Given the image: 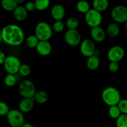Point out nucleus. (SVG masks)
<instances>
[{"instance_id":"f257e3e1","label":"nucleus","mask_w":127,"mask_h":127,"mask_svg":"<svg viewBox=\"0 0 127 127\" xmlns=\"http://www.w3.org/2000/svg\"><path fill=\"white\" fill-rule=\"evenodd\" d=\"M1 32L2 41L9 45L17 47L24 41V32L18 25L14 24H7L2 27Z\"/></svg>"},{"instance_id":"f03ea898","label":"nucleus","mask_w":127,"mask_h":127,"mask_svg":"<svg viewBox=\"0 0 127 127\" xmlns=\"http://www.w3.org/2000/svg\"><path fill=\"white\" fill-rule=\"evenodd\" d=\"M102 99L109 107L117 105L121 100V95L119 89L114 87L105 88L102 93Z\"/></svg>"},{"instance_id":"7ed1b4c3","label":"nucleus","mask_w":127,"mask_h":127,"mask_svg":"<svg viewBox=\"0 0 127 127\" xmlns=\"http://www.w3.org/2000/svg\"><path fill=\"white\" fill-rule=\"evenodd\" d=\"M34 35L39 41H48L53 35L52 27L44 21L39 22L35 27Z\"/></svg>"},{"instance_id":"20e7f679","label":"nucleus","mask_w":127,"mask_h":127,"mask_svg":"<svg viewBox=\"0 0 127 127\" xmlns=\"http://www.w3.org/2000/svg\"><path fill=\"white\" fill-rule=\"evenodd\" d=\"M7 121L11 127H21L25 123L23 113L18 109H11L6 115Z\"/></svg>"},{"instance_id":"39448f33","label":"nucleus","mask_w":127,"mask_h":127,"mask_svg":"<svg viewBox=\"0 0 127 127\" xmlns=\"http://www.w3.org/2000/svg\"><path fill=\"white\" fill-rule=\"evenodd\" d=\"M19 93L22 98L33 99L36 93L34 83L29 79L24 80L19 86Z\"/></svg>"},{"instance_id":"423d86ee","label":"nucleus","mask_w":127,"mask_h":127,"mask_svg":"<svg viewBox=\"0 0 127 127\" xmlns=\"http://www.w3.org/2000/svg\"><path fill=\"white\" fill-rule=\"evenodd\" d=\"M2 64L7 74L15 75L16 73H18L21 63L18 57L14 55H9L6 57Z\"/></svg>"},{"instance_id":"0eeeda50","label":"nucleus","mask_w":127,"mask_h":127,"mask_svg":"<svg viewBox=\"0 0 127 127\" xmlns=\"http://www.w3.org/2000/svg\"><path fill=\"white\" fill-rule=\"evenodd\" d=\"M84 19L87 25L91 28L100 26L103 19L101 13L93 8H91V9L85 14Z\"/></svg>"},{"instance_id":"6e6552de","label":"nucleus","mask_w":127,"mask_h":127,"mask_svg":"<svg viewBox=\"0 0 127 127\" xmlns=\"http://www.w3.org/2000/svg\"><path fill=\"white\" fill-rule=\"evenodd\" d=\"M110 16L115 23H126L127 8L123 5H117L112 9Z\"/></svg>"},{"instance_id":"1a4fd4ad","label":"nucleus","mask_w":127,"mask_h":127,"mask_svg":"<svg viewBox=\"0 0 127 127\" xmlns=\"http://www.w3.org/2000/svg\"><path fill=\"white\" fill-rule=\"evenodd\" d=\"M64 39L71 47H76L81 42V35L78 30H68L65 32Z\"/></svg>"},{"instance_id":"9d476101","label":"nucleus","mask_w":127,"mask_h":127,"mask_svg":"<svg viewBox=\"0 0 127 127\" xmlns=\"http://www.w3.org/2000/svg\"><path fill=\"white\" fill-rule=\"evenodd\" d=\"M79 45H80V47H79L80 52L84 57L89 58L94 55L96 48H95L94 42L91 39L86 38L81 41Z\"/></svg>"},{"instance_id":"9b49d317","label":"nucleus","mask_w":127,"mask_h":127,"mask_svg":"<svg viewBox=\"0 0 127 127\" xmlns=\"http://www.w3.org/2000/svg\"><path fill=\"white\" fill-rule=\"evenodd\" d=\"M125 56V50L124 48L119 45L113 46L107 52V58L110 62H118L124 58Z\"/></svg>"},{"instance_id":"f8f14e48","label":"nucleus","mask_w":127,"mask_h":127,"mask_svg":"<svg viewBox=\"0 0 127 127\" xmlns=\"http://www.w3.org/2000/svg\"><path fill=\"white\" fill-rule=\"evenodd\" d=\"M90 35L93 42H101L105 40L106 37V33L104 29L100 26L91 28L90 31Z\"/></svg>"},{"instance_id":"ddd939ff","label":"nucleus","mask_w":127,"mask_h":127,"mask_svg":"<svg viewBox=\"0 0 127 127\" xmlns=\"http://www.w3.org/2000/svg\"><path fill=\"white\" fill-rule=\"evenodd\" d=\"M65 9L63 5L56 4L51 9L50 14L52 18L55 21H62L65 16Z\"/></svg>"},{"instance_id":"4468645a","label":"nucleus","mask_w":127,"mask_h":127,"mask_svg":"<svg viewBox=\"0 0 127 127\" xmlns=\"http://www.w3.org/2000/svg\"><path fill=\"white\" fill-rule=\"evenodd\" d=\"M35 48L37 53L43 57L49 55L52 51V46L48 41H39Z\"/></svg>"},{"instance_id":"2eb2a0df","label":"nucleus","mask_w":127,"mask_h":127,"mask_svg":"<svg viewBox=\"0 0 127 127\" xmlns=\"http://www.w3.org/2000/svg\"><path fill=\"white\" fill-rule=\"evenodd\" d=\"M34 107V100L33 99L23 98L19 104V110L22 113H28L32 110Z\"/></svg>"},{"instance_id":"dca6fc26","label":"nucleus","mask_w":127,"mask_h":127,"mask_svg":"<svg viewBox=\"0 0 127 127\" xmlns=\"http://www.w3.org/2000/svg\"><path fill=\"white\" fill-rule=\"evenodd\" d=\"M13 16L15 19L17 21L22 22L25 21L28 16V12L23 6H17L13 11Z\"/></svg>"},{"instance_id":"f3484780","label":"nucleus","mask_w":127,"mask_h":127,"mask_svg":"<svg viewBox=\"0 0 127 127\" xmlns=\"http://www.w3.org/2000/svg\"><path fill=\"white\" fill-rule=\"evenodd\" d=\"M109 6L108 0H94L93 2V9L100 13L106 11Z\"/></svg>"},{"instance_id":"a211bd4d","label":"nucleus","mask_w":127,"mask_h":127,"mask_svg":"<svg viewBox=\"0 0 127 127\" xmlns=\"http://www.w3.org/2000/svg\"><path fill=\"white\" fill-rule=\"evenodd\" d=\"M120 27L118 24L115 23V22H112V23L109 24L107 27L105 33L109 37H112V38H115L119 35L120 33Z\"/></svg>"},{"instance_id":"6ab92c4d","label":"nucleus","mask_w":127,"mask_h":127,"mask_svg":"<svg viewBox=\"0 0 127 127\" xmlns=\"http://www.w3.org/2000/svg\"><path fill=\"white\" fill-rule=\"evenodd\" d=\"M100 64V61L99 57L93 55L88 58L86 61V66L89 70H96L99 67Z\"/></svg>"},{"instance_id":"aec40b11","label":"nucleus","mask_w":127,"mask_h":127,"mask_svg":"<svg viewBox=\"0 0 127 127\" xmlns=\"http://www.w3.org/2000/svg\"><path fill=\"white\" fill-rule=\"evenodd\" d=\"M33 99L38 104H43L48 101V95L45 91H36Z\"/></svg>"},{"instance_id":"412c9836","label":"nucleus","mask_w":127,"mask_h":127,"mask_svg":"<svg viewBox=\"0 0 127 127\" xmlns=\"http://www.w3.org/2000/svg\"><path fill=\"white\" fill-rule=\"evenodd\" d=\"M1 5L4 10L8 12H13L14 10L18 6L16 0H2Z\"/></svg>"},{"instance_id":"4be33fe9","label":"nucleus","mask_w":127,"mask_h":127,"mask_svg":"<svg viewBox=\"0 0 127 127\" xmlns=\"http://www.w3.org/2000/svg\"><path fill=\"white\" fill-rule=\"evenodd\" d=\"M76 9L80 13L86 14L91 9V6L88 1L82 0L77 2Z\"/></svg>"},{"instance_id":"5701e85b","label":"nucleus","mask_w":127,"mask_h":127,"mask_svg":"<svg viewBox=\"0 0 127 127\" xmlns=\"http://www.w3.org/2000/svg\"><path fill=\"white\" fill-rule=\"evenodd\" d=\"M49 0H36L34 1L35 9L38 11H43L47 9L50 6Z\"/></svg>"},{"instance_id":"b1692460","label":"nucleus","mask_w":127,"mask_h":127,"mask_svg":"<svg viewBox=\"0 0 127 127\" xmlns=\"http://www.w3.org/2000/svg\"><path fill=\"white\" fill-rule=\"evenodd\" d=\"M79 21L75 17H69L66 21V26L68 30H77L79 26Z\"/></svg>"},{"instance_id":"393cba45","label":"nucleus","mask_w":127,"mask_h":127,"mask_svg":"<svg viewBox=\"0 0 127 127\" xmlns=\"http://www.w3.org/2000/svg\"><path fill=\"white\" fill-rule=\"evenodd\" d=\"M38 42L39 40L35 35H31L26 39V45L30 48H36Z\"/></svg>"},{"instance_id":"a878e982","label":"nucleus","mask_w":127,"mask_h":127,"mask_svg":"<svg viewBox=\"0 0 127 127\" xmlns=\"http://www.w3.org/2000/svg\"><path fill=\"white\" fill-rule=\"evenodd\" d=\"M16 82H17V79H16L14 74H6L4 79V83L5 85L7 87L14 86L16 84Z\"/></svg>"},{"instance_id":"bb28decb","label":"nucleus","mask_w":127,"mask_h":127,"mask_svg":"<svg viewBox=\"0 0 127 127\" xmlns=\"http://www.w3.org/2000/svg\"><path fill=\"white\" fill-rule=\"evenodd\" d=\"M31 68L30 66L27 64H21L18 73L22 77H27L31 74Z\"/></svg>"},{"instance_id":"cd10ccee","label":"nucleus","mask_w":127,"mask_h":127,"mask_svg":"<svg viewBox=\"0 0 127 127\" xmlns=\"http://www.w3.org/2000/svg\"><path fill=\"white\" fill-rule=\"evenodd\" d=\"M108 113H109V115L110 118H112V119H115V120L122 114L117 105L109 107Z\"/></svg>"},{"instance_id":"c85d7f7f","label":"nucleus","mask_w":127,"mask_h":127,"mask_svg":"<svg viewBox=\"0 0 127 127\" xmlns=\"http://www.w3.org/2000/svg\"><path fill=\"white\" fill-rule=\"evenodd\" d=\"M64 26H65L64 23L62 21H55L52 27V31H54L55 32H57V33H60L63 31Z\"/></svg>"},{"instance_id":"c756f323","label":"nucleus","mask_w":127,"mask_h":127,"mask_svg":"<svg viewBox=\"0 0 127 127\" xmlns=\"http://www.w3.org/2000/svg\"><path fill=\"white\" fill-rule=\"evenodd\" d=\"M117 127H127V114H121L116 119Z\"/></svg>"},{"instance_id":"7c9ffc66","label":"nucleus","mask_w":127,"mask_h":127,"mask_svg":"<svg viewBox=\"0 0 127 127\" xmlns=\"http://www.w3.org/2000/svg\"><path fill=\"white\" fill-rule=\"evenodd\" d=\"M122 114H127V100L123 99L119 102L117 105Z\"/></svg>"},{"instance_id":"2f4dec72","label":"nucleus","mask_w":127,"mask_h":127,"mask_svg":"<svg viewBox=\"0 0 127 127\" xmlns=\"http://www.w3.org/2000/svg\"><path fill=\"white\" fill-rule=\"evenodd\" d=\"M9 110L8 105L6 103L0 101V116H6Z\"/></svg>"},{"instance_id":"473e14b6","label":"nucleus","mask_w":127,"mask_h":127,"mask_svg":"<svg viewBox=\"0 0 127 127\" xmlns=\"http://www.w3.org/2000/svg\"><path fill=\"white\" fill-rule=\"evenodd\" d=\"M108 68H109V70L111 73H117L119 70L120 66H119V64L118 62H110V63L109 64Z\"/></svg>"},{"instance_id":"72a5a7b5","label":"nucleus","mask_w":127,"mask_h":127,"mask_svg":"<svg viewBox=\"0 0 127 127\" xmlns=\"http://www.w3.org/2000/svg\"><path fill=\"white\" fill-rule=\"evenodd\" d=\"M24 7L26 9L27 12H32V11H33L35 9L34 2H32V1H29V2H26V4H25V6Z\"/></svg>"},{"instance_id":"f704fd0d","label":"nucleus","mask_w":127,"mask_h":127,"mask_svg":"<svg viewBox=\"0 0 127 127\" xmlns=\"http://www.w3.org/2000/svg\"><path fill=\"white\" fill-rule=\"evenodd\" d=\"M6 57V56L5 53L3 52H2V51H0V65H2L3 64Z\"/></svg>"},{"instance_id":"c9c22d12","label":"nucleus","mask_w":127,"mask_h":127,"mask_svg":"<svg viewBox=\"0 0 127 127\" xmlns=\"http://www.w3.org/2000/svg\"><path fill=\"white\" fill-rule=\"evenodd\" d=\"M21 127H33V125L30 124V123H24V124Z\"/></svg>"},{"instance_id":"e433bc0d","label":"nucleus","mask_w":127,"mask_h":127,"mask_svg":"<svg viewBox=\"0 0 127 127\" xmlns=\"http://www.w3.org/2000/svg\"><path fill=\"white\" fill-rule=\"evenodd\" d=\"M16 2H17L18 6H21L22 4H23L24 2V0H16Z\"/></svg>"},{"instance_id":"4c0bfd02","label":"nucleus","mask_w":127,"mask_h":127,"mask_svg":"<svg viewBox=\"0 0 127 127\" xmlns=\"http://www.w3.org/2000/svg\"><path fill=\"white\" fill-rule=\"evenodd\" d=\"M2 42V37H1V32H0V43H1Z\"/></svg>"},{"instance_id":"58836bf2","label":"nucleus","mask_w":127,"mask_h":127,"mask_svg":"<svg viewBox=\"0 0 127 127\" xmlns=\"http://www.w3.org/2000/svg\"><path fill=\"white\" fill-rule=\"evenodd\" d=\"M103 127H111V126H104Z\"/></svg>"}]
</instances>
